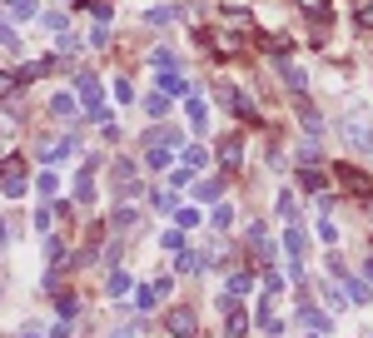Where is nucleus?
<instances>
[{
  "label": "nucleus",
  "instance_id": "f257e3e1",
  "mask_svg": "<svg viewBox=\"0 0 373 338\" xmlns=\"http://www.w3.org/2000/svg\"><path fill=\"white\" fill-rule=\"evenodd\" d=\"M0 189H5V194L10 199H20V194H25V189H30V179H25V159H0Z\"/></svg>",
  "mask_w": 373,
  "mask_h": 338
},
{
  "label": "nucleus",
  "instance_id": "f03ea898",
  "mask_svg": "<svg viewBox=\"0 0 373 338\" xmlns=\"http://www.w3.org/2000/svg\"><path fill=\"white\" fill-rule=\"evenodd\" d=\"M339 179H343V189H354L359 199H368V194H373V184H368L363 169H348V164H343V169H339Z\"/></svg>",
  "mask_w": 373,
  "mask_h": 338
},
{
  "label": "nucleus",
  "instance_id": "7ed1b4c3",
  "mask_svg": "<svg viewBox=\"0 0 373 338\" xmlns=\"http://www.w3.org/2000/svg\"><path fill=\"white\" fill-rule=\"evenodd\" d=\"M155 84H159L164 95H194V84L184 80V75H174V70H159V80H155Z\"/></svg>",
  "mask_w": 373,
  "mask_h": 338
},
{
  "label": "nucleus",
  "instance_id": "20e7f679",
  "mask_svg": "<svg viewBox=\"0 0 373 338\" xmlns=\"http://www.w3.org/2000/svg\"><path fill=\"white\" fill-rule=\"evenodd\" d=\"M170 333H174V338H194V313H190V308H174V313H170Z\"/></svg>",
  "mask_w": 373,
  "mask_h": 338
},
{
  "label": "nucleus",
  "instance_id": "39448f33",
  "mask_svg": "<svg viewBox=\"0 0 373 338\" xmlns=\"http://www.w3.org/2000/svg\"><path fill=\"white\" fill-rule=\"evenodd\" d=\"M75 150V139L65 135V139H50V144H40V159H45V164H55V159H65Z\"/></svg>",
  "mask_w": 373,
  "mask_h": 338
},
{
  "label": "nucleus",
  "instance_id": "423d86ee",
  "mask_svg": "<svg viewBox=\"0 0 373 338\" xmlns=\"http://www.w3.org/2000/svg\"><path fill=\"white\" fill-rule=\"evenodd\" d=\"M75 199H80V204H90V199H95V164L80 169V179H75Z\"/></svg>",
  "mask_w": 373,
  "mask_h": 338
},
{
  "label": "nucleus",
  "instance_id": "0eeeda50",
  "mask_svg": "<svg viewBox=\"0 0 373 338\" xmlns=\"http://www.w3.org/2000/svg\"><path fill=\"white\" fill-rule=\"evenodd\" d=\"M299 319H304V328H314V333H328V328H334V324H328V313H319V308H299Z\"/></svg>",
  "mask_w": 373,
  "mask_h": 338
},
{
  "label": "nucleus",
  "instance_id": "6e6552de",
  "mask_svg": "<svg viewBox=\"0 0 373 338\" xmlns=\"http://www.w3.org/2000/svg\"><path fill=\"white\" fill-rule=\"evenodd\" d=\"M224 333H229V338H239V333H244V313H239L229 299H224Z\"/></svg>",
  "mask_w": 373,
  "mask_h": 338
},
{
  "label": "nucleus",
  "instance_id": "1a4fd4ad",
  "mask_svg": "<svg viewBox=\"0 0 373 338\" xmlns=\"http://www.w3.org/2000/svg\"><path fill=\"white\" fill-rule=\"evenodd\" d=\"M50 115H55V120H75L80 110H75V100H70V95H55V100H50Z\"/></svg>",
  "mask_w": 373,
  "mask_h": 338
},
{
  "label": "nucleus",
  "instance_id": "9d476101",
  "mask_svg": "<svg viewBox=\"0 0 373 338\" xmlns=\"http://www.w3.org/2000/svg\"><path fill=\"white\" fill-rule=\"evenodd\" d=\"M144 164H150V169H170V144H150Z\"/></svg>",
  "mask_w": 373,
  "mask_h": 338
},
{
  "label": "nucleus",
  "instance_id": "9b49d317",
  "mask_svg": "<svg viewBox=\"0 0 373 338\" xmlns=\"http://www.w3.org/2000/svg\"><path fill=\"white\" fill-rule=\"evenodd\" d=\"M105 289H110V299H124V293H130V273H124V269H115Z\"/></svg>",
  "mask_w": 373,
  "mask_h": 338
},
{
  "label": "nucleus",
  "instance_id": "f8f14e48",
  "mask_svg": "<svg viewBox=\"0 0 373 338\" xmlns=\"http://www.w3.org/2000/svg\"><path fill=\"white\" fill-rule=\"evenodd\" d=\"M0 5H5L15 20H25V15H35V0H0Z\"/></svg>",
  "mask_w": 373,
  "mask_h": 338
},
{
  "label": "nucleus",
  "instance_id": "ddd939ff",
  "mask_svg": "<svg viewBox=\"0 0 373 338\" xmlns=\"http://www.w3.org/2000/svg\"><path fill=\"white\" fill-rule=\"evenodd\" d=\"M354 20H359L363 30H373V0H359V5H354Z\"/></svg>",
  "mask_w": 373,
  "mask_h": 338
},
{
  "label": "nucleus",
  "instance_id": "4468645a",
  "mask_svg": "<svg viewBox=\"0 0 373 338\" xmlns=\"http://www.w3.org/2000/svg\"><path fill=\"white\" fill-rule=\"evenodd\" d=\"M144 110H150V115H164V110H170V95H164V90L150 95V100H144Z\"/></svg>",
  "mask_w": 373,
  "mask_h": 338
},
{
  "label": "nucleus",
  "instance_id": "2eb2a0df",
  "mask_svg": "<svg viewBox=\"0 0 373 338\" xmlns=\"http://www.w3.org/2000/svg\"><path fill=\"white\" fill-rule=\"evenodd\" d=\"M35 189H40V194H55V189H60V179H55V169H45V174L35 179Z\"/></svg>",
  "mask_w": 373,
  "mask_h": 338
},
{
  "label": "nucleus",
  "instance_id": "dca6fc26",
  "mask_svg": "<svg viewBox=\"0 0 373 338\" xmlns=\"http://www.w3.org/2000/svg\"><path fill=\"white\" fill-rule=\"evenodd\" d=\"M348 299H354V304H368L373 293H368V284H359V279H348Z\"/></svg>",
  "mask_w": 373,
  "mask_h": 338
},
{
  "label": "nucleus",
  "instance_id": "f3484780",
  "mask_svg": "<svg viewBox=\"0 0 373 338\" xmlns=\"http://www.w3.org/2000/svg\"><path fill=\"white\" fill-rule=\"evenodd\" d=\"M15 84H20V75H10V70H0V100H10V95H15Z\"/></svg>",
  "mask_w": 373,
  "mask_h": 338
},
{
  "label": "nucleus",
  "instance_id": "a211bd4d",
  "mask_svg": "<svg viewBox=\"0 0 373 338\" xmlns=\"http://www.w3.org/2000/svg\"><path fill=\"white\" fill-rule=\"evenodd\" d=\"M279 75H284L289 84H294V90H299V84H304V75H299V65H289V60H279Z\"/></svg>",
  "mask_w": 373,
  "mask_h": 338
},
{
  "label": "nucleus",
  "instance_id": "6ab92c4d",
  "mask_svg": "<svg viewBox=\"0 0 373 338\" xmlns=\"http://www.w3.org/2000/svg\"><path fill=\"white\" fill-rule=\"evenodd\" d=\"M0 50H20V40H15V30L0 20Z\"/></svg>",
  "mask_w": 373,
  "mask_h": 338
},
{
  "label": "nucleus",
  "instance_id": "aec40b11",
  "mask_svg": "<svg viewBox=\"0 0 373 338\" xmlns=\"http://www.w3.org/2000/svg\"><path fill=\"white\" fill-rule=\"evenodd\" d=\"M115 184L130 189V184H135V169H130V164H115Z\"/></svg>",
  "mask_w": 373,
  "mask_h": 338
},
{
  "label": "nucleus",
  "instance_id": "412c9836",
  "mask_svg": "<svg viewBox=\"0 0 373 338\" xmlns=\"http://www.w3.org/2000/svg\"><path fill=\"white\" fill-rule=\"evenodd\" d=\"M55 308H60V313H65V319H75V308H80V304L70 299V293H55Z\"/></svg>",
  "mask_w": 373,
  "mask_h": 338
},
{
  "label": "nucleus",
  "instance_id": "4be33fe9",
  "mask_svg": "<svg viewBox=\"0 0 373 338\" xmlns=\"http://www.w3.org/2000/svg\"><path fill=\"white\" fill-rule=\"evenodd\" d=\"M304 10L314 15V20H328V0H304Z\"/></svg>",
  "mask_w": 373,
  "mask_h": 338
},
{
  "label": "nucleus",
  "instance_id": "5701e85b",
  "mask_svg": "<svg viewBox=\"0 0 373 338\" xmlns=\"http://www.w3.org/2000/svg\"><path fill=\"white\" fill-rule=\"evenodd\" d=\"M299 184H304V189H324V174H319V169H304Z\"/></svg>",
  "mask_w": 373,
  "mask_h": 338
},
{
  "label": "nucleus",
  "instance_id": "b1692460",
  "mask_svg": "<svg viewBox=\"0 0 373 338\" xmlns=\"http://www.w3.org/2000/svg\"><path fill=\"white\" fill-rule=\"evenodd\" d=\"M190 120H194V130H204V100L190 95Z\"/></svg>",
  "mask_w": 373,
  "mask_h": 338
},
{
  "label": "nucleus",
  "instance_id": "393cba45",
  "mask_svg": "<svg viewBox=\"0 0 373 338\" xmlns=\"http://www.w3.org/2000/svg\"><path fill=\"white\" fill-rule=\"evenodd\" d=\"M249 289H254V279H249V273H234V279H229V293H249Z\"/></svg>",
  "mask_w": 373,
  "mask_h": 338
},
{
  "label": "nucleus",
  "instance_id": "a878e982",
  "mask_svg": "<svg viewBox=\"0 0 373 338\" xmlns=\"http://www.w3.org/2000/svg\"><path fill=\"white\" fill-rule=\"evenodd\" d=\"M219 194V184L214 179H204V184H194V199H214Z\"/></svg>",
  "mask_w": 373,
  "mask_h": 338
},
{
  "label": "nucleus",
  "instance_id": "bb28decb",
  "mask_svg": "<svg viewBox=\"0 0 373 338\" xmlns=\"http://www.w3.org/2000/svg\"><path fill=\"white\" fill-rule=\"evenodd\" d=\"M279 214H284L289 224H294V219H299V209H294V199H289V194H279Z\"/></svg>",
  "mask_w": 373,
  "mask_h": 338
},
{
  "label": "nucleus",
  "instance_id": "cd10ccee",
  "mask_svg": "<svg viewBox=\"0 0 373 338\" xmlns=\"http://www.w3.org/2000/svg\"><path fill=\"white\" fill-rule=\"evenodd\" d=\"M170 20H174V10H170V5H159V10H150V25H170Z\"/></svg>",
  "mask_w": 373,
  "mask_h": 338
},
{
  "label": "nucleus",
  "instance_id": "c85d7f7f",
  "mask_svg": "<svg viewBox=\"0 0 373 338\" xmlns=\"http://www.w3.org/2000/svg\"><path fill=\"white\" fill-rule=\"evenodd\" d=\"M130 224H135V209H120V214L110 219V229H130Z\"/></svg>",
  "mask_w": 373,
  "mask_h": 338
},
{
  "label": "nucleus",
  "instance_id": "c756f323",
  "mask_svg": "<svg viewBox=\"0 0 373 338\" xmlns=\"http://www.w3.org/2000/svg\"><path fill=\"white\" fill-rule=\"evenodd\" d=\"M229 219H234V214H229V204H219V209H214V229H229Z\"/></svg>",
  "mask_w": 373,
  "mask_h": 338
},
{
  "label": "nucleus",
  "instance_id": "7c9ffc66",
  "mask_svg": "<svg viewBox=\"0 0 373 338\" xmlns=\"http://www.w3.org/2000/svg\"><path fill=\"white\" fill-rule=\"evenodd\" d=\"M184 164H190V169H204V150H184Z\"/></svg>",
  "mask_w": 373,
  "mask_h": 338
},
{
  "label": "nucleus",
  "instance_id": "2f4dec72",
  "mask_svg": "<svg viewBox=\"0 0 373 338\" xmlns=\"http://www.w3.org/2000/svg\"><path fill=\"white\" fill-rule=\"evenodd\" d=\"M5 130H10V120H5V115H0V135H5Z\"/></svg>",
  "mask_w": 373,
  "mask_h": 338
},
{
  "label": "nucleus",
  "instance_id": "473e14b6",
  "mask_svg": "<svg viewBox=\"0 0 373 338\" xmlns=\"http://www.w3.org/2000/svg\"><path fill=\"white\" fill-rule=\"evenodd\" d=\"M20 338H40V333H20Z\"/></svg>",
  "mask_w": 373,
  "mask_h": 338
},
{
  "label": "nucleus",
  "instance_id": "72a5a7b5",
  "mask_svg": "<svg viewBox=\"0 0 373 338\" xmlns=\"http://www.w3.org/2000/svg\"><path fill=\"white\" fill-rule=\"evenodd\" d=\"M65 5H80V0H65Z\"/></svg>",
  "mask_w": 373,
  "mask_h": 338
}]
</instances>
